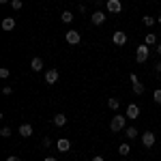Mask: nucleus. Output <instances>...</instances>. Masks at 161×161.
<instances>
[{"mask_svg":"<svg viewBox=\"0 0 161 161\" xmlns=\"http://www.w3.org/2000/svg\"><path fill=\"white\" fill-rule=\"evenodd\" d=\"M110 129L114 133H118V131H125L127 129V116H120V114H116L114 118H112L110 123Z\"/></svg>","mask_w":161,"mask_h":161,"instance_id":"obj_1","label":"nucleus"},{"mask_svg":"<svg viewBox=\"0 0 161 161\" xmlns=\"http://www.w3.org/2000/svg\"><path fill=\"white\" fill-rule=\"evenodd\" d=\"M148 56H150V47L146 45V43L137 45V50H136V60L137 62H146V60H148Z\"/></svg>","mask_w":161,"mask_h":161,"instance_id":"obj_2","label":"nucleus"},{"mask_svg":"<svg viewBox=\"0 0 161 161\" xmlns=\"http://www.w3.org/2000/svg\"><path fill=\"white\" fill-rule=\"evenodd\" d=\"M155 142H157V136H155L150 129L142 133V144H144V148H153V146H155Z\"/></svg>","mask_w":161,"mask_h":161,"instance_id":"obj_3","label":"nucleus"},{"mask_svg":"<svg viewBox=\"0 0 161 161\" xmlns=\"http://www.w3.org/2000/svg\"><path fill=\"white\" fill-rule=\"evenodd\" d=\"M64 41H67L69 45H77V43L82 41V35H80L77 30H67V32H64Z\"/></svg>","mask_w":161,"mask_h":161,"instance_id":"obj_4","label":"nucleus"},{"mask_svg":"<svg viewBox=\"0 0 161 161\" xmlns=\"http://www.w3.org/2000/svg\"><path fill=\"white\" fill-rule=\"evenodd\" d=\"M129 120H136V118H140V105H136V103H129L127 105V114H125Z\"/></svg>","mask_w":161,"mask_h":161,"instance_id":"obj_5","label":"nucleus"},{"mask_svg":"<svg viewBox=\"0 0 161 161\" xmlns=\"http://www.w3.org/2000/svg\"><path fill=\"white\" fill-rule=\"evenodd\" d=\"M105 19H108V15H105L103 11H99V9H97V11H95L92 15H90V22H92L95 26H101V24H105Z\"/></svg>","mask_w":161,"mask_h":161,"instance_id":"obj_6","label":"nucleus"},{"mask_svg":"<svg viewBox=\"0 0 161 161\" xmlns=\"http://www.w3.org/2000/svg\"><path fill=\"white\" fill-rule=\"evenodd\" d=\"M112 41H114V45H118V47L125 45V43H127V32H125V30H116V32L112 35Z\"/></svg>","mask_w":161,"mask_h":161,"instance_id":"obj_7","label":"nucleus"},{"mask_svg":"<svg viewBox=\"0 0 161 161\" xmlns=\"http://www.w3.org/2000/svg\"><path fill=\"white\" fill-rule=\"evenodd\" d=\"M129 80H131V84H133V92H136V95H144V84L137 80V75L131 73V75H129Z\"/></svg>","mask_w":161,"mask_h":161,"instance_id":"obj_8","label":"nucleus"},{"mask_svg":"<svg viewBox=\"0 0 161 161\" xmlns=\"http://www.w3.org/2000/svg\"><path fill=\"white\" fill-rule=\"evenodd\" d=\"M45 82H47V86H54L58 82V69H47L45 71Z\"/></svg>","mask_w":161,"mask_h":161,"instance_id":"obj_9","label":"nucleus"},{"mask_svg":"<svg viewBox=\"0 0 161 161\" xmlns=\"http://www.w3.org/2000/svg\"><path fill=\"white\" fill-rule=\"evenodd\" d=\"M105 7H108V11H110V13H120V11H123V2H120V0H108Z\"/></svg>","mask_w":161,"mask_h":161,"instance_id":"obj_10","label":"nucleus"},{"mask_svg":"<svg viewBox=\"0 0 161 161\" xmlns=\"http://www.w3.org/2000/svg\"><path fill=\"white\" fill-rule=\"evenodd\" d=\"M56 148L60 150V153H69V150H71V142H69L67 137H60V140L56 142Z\"/></svg>","mask_w":161,"mask_h":161,"instance_id":"obj_11","label":"nucleus"},{"mask_svg":"<svg viewBox=\"0 0 161 161\" xmlns=\"http://www.w3.org/2000/svg\"><path fill=\"white\" fill-rule=\"evenodd\" d=\"M17 133H19L22 137H30V136H32V125H28V123L19 125V129H17Z\"/></svg>","mask_w":161,"mask_h":161,"instance_id":"obj_12","label":"nucleus"},{"mask_svg":"<svg viewBox=\"0 0 161 161\" xmlns=\"http://www.w3.org/2000/svg\"><path fill=\"white\" fill-rule=\"evenodd\" d=\"M13 28H15V19H13V17H4V19H2V30L11 32Z\"/></svg>","mask_w":161,"mask_h":161,"instance_id":"obj_13","label":"nucleus"},{"mask_svg":"<svg viewBox=\"0 0 161 161\" xmlns=\"http://www.w3.org/2000/svg\"><path fill=\"white\" fill-rule=\"evenodd\" d=\"M30 69H32V71H41V69H43V58L35 56V58L30 60Z\"/></svg>","mask_w":161,"mask_h":161,"instance_id":"obj_14","label":"nucleus"},{"mask_svg":"<svg viewBox=\"0 0 161 161\" xmlns=\"http://www.w3.org/2000/svg\"><path fill=\"white\" fill-rule=\"evenodd\" d=\"M137 136H140V131H137L136 127H127V129H125V137H127V140H136Z\"/></svg>","mask_w":161,"mask_h":161,"instance_id":"obj_15","label":"nucleus"},{"mask_svg":"<svg viewBox=\"0 0 161 161\" xmlns=\"http://www.w3.org/2000/svg\"><path fill=\"white\" fill-rule=\"evenodd\" d=\"M67 120H69V118H67L64 114H56V116H54V125H56V127H64Z\"/></svg>","mask_w":161,"mask_h":161,"instance_id":"obj_16","label":"nucleus"},{"mask_svg":"<svg viewBox=\"0 0 161 161\" xmlns=\"http://www.w3.org/2000/svg\"><path fill=\"white\" fill-rule=\"evenodd\" d=\"M144 43H146L148 47H153V45H157V35H155V32H148V35L144 37Z\"/></svg>","mask_w":161,"mask_h":161,"instance_id":"obj_17","label":"nucleus"},{"mask_svg":"<svg viewBox=\"0 0 161 161\" xmlns=\"http://www.w3.org/2000/svg\"><path fill=\"white\" fill-rule=\"evenodd\" d=\"M131 153V146H129V142H123L120 146H118V155H123V157H127Z\"/></svg>","mask_w":161,"mask_h":161,"instance_id":"obj_18","label":"nucleus"},{"mask_svg":"<svg viewBox=\"0 0 161 161\" xmlns=\"http://www.w3.org/2000/svg\"><path fill=\"white\" fill-rule=\"evenodd\" d=\"M60 19H62V24H71V22H73V13H71V11L60 13Z\"/></svg>","mask_w":161,"mask_h":161,"instance_id":"obj_19","label":"nucleus"},{"mask_svg":"<svg viewBox=\"0 0 161 161\" xmlns=\"http://www.w3.org/2000/svg\"><path fill=\"white\" fill-rule=\"evenodd\" d=\"M108 108L116 112L118 108H120V101H118V99H108Z\"/></svg>","mask_w":161,"mask_h":161,"instance_id":"obj_20","label":"nucleus"},{"mask_svg":"<svg viewBox=\"0 0 161 161\" xmlns=\"http://www.w3.org/2000/svg\"><path fill=\"white\" fill-rule=\"evenodd\" d=\"M142 22H144V26L153 28V26H155V17H153V15H144V19H142Z\"/></svg>","mask_w":161,"mask_h":161,"instance_id":"obj_21","label":"nucleus"},{"mask_svg":"<svg viewBox=\"0 0 161 161\" xmlns=\"http://www.w3.org/2000/svg\"><path fill=\"white\" fill-rule=\"evenodd\" d=\"M11 7H13V11H19V9L24 7V2H22V0H11Z\"/></svg>","mask_w":161,"mask_h":161,"instance_id":"obj_22","label":"nucleus"},{"mask_svg":"<svg viewBox=\"0 0 161 161\" xmlns=\"http://www.w3.org/2000/svg\"><path fill=\"white\" fill-rule=\"evenodd\" d=\"M0 136L2 137H11V127H2V129H0Z\"/></svg>","mask_w":161,"mask_h":161,"instance_id":"obj_23","label":"nucleus"},{"mask_svg":"<svg viewBox=\"0 0 161 161\" xmlns=\"http://www.w3.org/2000/svg\"><path fill=\"white\" fill-rule=\"evenodd\" d=\"M153 99H155V103H161V88H157V90L153 92Z\"/></svg>","mask_w":161,"mask_h":161,"instance_id":"obj_24","label":"nucleus"},{"mask_svg":"<svg viewBox=\"0 0 161 161\" xmlns=\"http://www.w3.org/2000/svg\"><path fill=\"white\" fill-rule=\"evenodd\" d=\"M9 75H11V71H9L7 67H2V69H0V77H2V80H7Z\"/></svg>","mask_w":161,"mask_h":161,"instance_id":"obj_25","label":"nucleus"},{"mask_svg":"<svg viewBox=\"0 0 161 161\" xmlns=\"http://www.w3.org/2000/svg\"><path fill=\"white\" fill-rule=\"evenodd\" d=\"M43 146H45V148H50V146H52V137H50V136L43 137Z\"/></svg>","mask_w":161,"mask_h":161,"instance_id":"obj_26","label":"nucleus"},{"mask_svg":"<svg viewBox=\"0 0 161 161\" xmlns=\"http://www.w3.org/2000/svg\"><path fill=\"white\" fill-rule=\"evenodd\" d=\"M2 95H7V97H9V95H13V88L11 86H4V88H2Z\"/></svg>","mask_w":161,"mask_h":161,"instance_id":"obj_27","label":"nucleus"},{"mask_svg":"<svg viewBox=\"0 0 161 161\" xmlns=\"http://www.w3.org/2000/svg\"><path fill=\"white\" fill-rule=\"evenodd\" d=\"M155 71H157V75H161V60L155 64Z\"/></svg>","mask_w":161,"mask_h":161,"instance_id":"obj_28","label":"nucleus"},{"mask_svg":"<svg viewBox=\"0 0 161 161\" xmlns=\"http://www.w3.org/2000/svg\"><path fill=\"white\" fill-rule=\"evenodd\" d=\"M7 161H19V157H15V155H11V157H7Z\"/></svg>","mask_w":161,"mask_h":161,"instance_id":"obj_29","label":"nucleus"},{"mask_svg":"<svg viewBox=\"0 0 161 161\" xmlns=\"http://www.w3.org/2000/svg\"><path fill=\"white\" fill-rule=\"evenodd\" d=\"M43 161H58V159H56V157H52V155H47V157H45Z\"/></svg>","mask_w":161,"mask_h":161,"instance_id":"obj_30","label":"nucleus"},{"mask_svg":"<svg viewBox=\"0 0 161 161\" xmlns=\"http://www.w3.org/2000/svg\"><path fill=\"white\" fill-rule=\"evenodd\" d=\"M155 50H157V54L161 56V43H157V45H155Z\"/></svg>","mask_w":161,"mask_h":161,"instance_id":"obj_31","label":"nucleus"},{"mask_svg":"<svg viewBox=\"0 0 161 161\" xmlns=\"http://www.w3.org/2000/svg\"><path fill=\"white\" fill-rule=\"evenodd\" d=\"M92 161H105V159H103L101 155H97V157H92Z\"/></svg>","mask_w":161,"mask_h":161,"instance_id":"obj_32","label":"nucleus"},{"mask_svg":"<svg viewBox=\"0 0 161 161\" xmlns=\"http://www.w3.org/2000/svg\"><path fill=\"white\" fill-rule=\"evenodd\" d=\"M0 2H2V4H11V0H0Z\"/></svg>","mask_w":161,"mask_h":161,"instance_id":"obj_33","label":"nucleus"},{"mask_svg":"<svg viewBox=\"0 0 161 161\" xmlns=\"http://www.w3.org/2000/svg\"><path fill=\"white\" fill-rule=\"evenodd\" d=\"M157 22H159V24H161V15H159V17H157Z\"/></svg>","mask_w":161,"mask_h":161,"instance_id":"obj_34","label":"nucleus"}]
</instances>
